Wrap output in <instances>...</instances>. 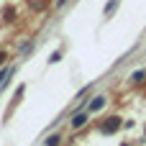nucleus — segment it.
Returning <instances> with one entry per match:
<instances>
[{
  "instance_id": "obj_5",
  "label": "nucleus",
  "mask_w": 146,
  "mask_h": 146,
  "mask_svg": "<svg viewBox=\"0 0 146 146\" xmlns=\"http://www.w3.org/2000/svg\"><path fill=\"white\" fill-rule=\"evenodd\" d=\"M10 72H13V69H10V67H8V69H3V72H0V85H3V82H5V77H8V74H10Z\"/></svg>"
},
{
  "instance_id": "obj_3",
  "label": "nucleus",
  "mask_w": 146,
  "mask_h": 146,
  "mask_svg": "<svg viewBox=\"0 0 146 146\" xmlns=\"http://www.w3.org/2000/svg\"><path fill=\"white\" fill-rule=\"evenodd\" d=\"M115 8H118V0H110V3L105 5V15H110V13L115 10Z\"/></svg>"
},
{
  "instance_id": "obj_4",
  "label": "nucleus",
  "mask_w": 146,
  "mask_h": 146,
  "mask_svg": "<svg viewBox=\"0 0 146 146\" xmlns=\"http://www.w3.org/2000/svg\"><path fill=\"white\" fill-rule=\"evenodd\" d=\"M131 80H133V82H141V80H144V72H133Z\"/></svg>"
},
{
  "instance_id": "obj_2",
  "label": "nucleus",
  "mask_w": 146,
  "mask_h": 146,
  "mask_svg": "<svg viewBox=\"0 0 146 146\" xmlns=\"http://www.w3.org/2000/svg\"><path fill=\"white\" fill-rule=\"evenodd\" d=\"M85 115H72V128H80V126H85Z\"/></svg>"
},
{
  "instance_id": "obj_1",
  "label": "nucleus",
  "mask_w": 146,
  "mask_h": 146,
  "mask_svg": "<svg viewBox=\"0 0 146 146\" xmlns=\"http://www.w3.org/2000/svg\"><path fill=\"white\" fill-rule=\"evenodd\" d=\"M103 105H105V98H95V100L90 103V110H100Z\"/></svg>"
}]
</instances>
